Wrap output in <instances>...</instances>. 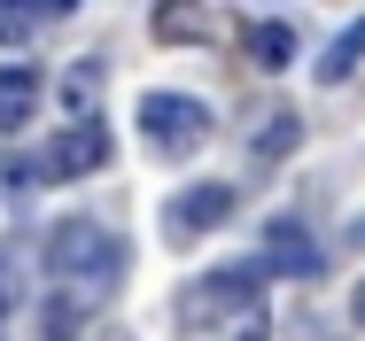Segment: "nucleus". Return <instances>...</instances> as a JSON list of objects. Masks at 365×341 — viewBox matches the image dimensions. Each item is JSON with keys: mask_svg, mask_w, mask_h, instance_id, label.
<instances>
[{"mask_svg": "<svg viewBox=\"0 0 365 341\" xmlns=\"http://www.w3.org/2000/svg\"><path fill=\"white\" fill-rule=\"evenodd\" d=\"M295 140H303V117H295V109H264V117H257V140H249V147H257V163H272V155H288Z\"/></svg>", "mask_w": 365, "mask_h": 341, "instance_id": "obj_10", "label": "nucleus"}, {"mask_svg": "<svg viewBox=\"0 0 365 341\" xmlns=\"http://www.w3.org/2000/svg\"><path fill=\"white\" fill-rule=\"evenodd\" d=\"M350 326H358V334H365V279H358V287H350Z\"/></svg>", "mask_w": 365, "mask_h": 341, "instance_id": "obj_13", "label": "nucleus"}, {"mask_svg": "<svg viewBox=\"0 0 365 341\" xmlns=\"http://www.w3.org/2000/svg\"><path fill=\"white\" fill-rule=\"evenodd\" d=\"M86 318H93V303H78V295H63V287H55L39 326H47V341H78V334H86Z\"/></svg>", "mask_w": 365, "mask_h": 341, "instance_id": "obj_11", "label": "nucleus"}, {"mask_svg": "<svg viewBox=\"0 0 365 341\" xmlns=\"http://www.w3.org/2000/svg\"><path fill=\"white\" fill-rule=\"evenodd\" d=\"M31 109H39V70H24V63H0V132L31 125Z\"/></svg>", "mask_w": 365, "mask_h": 341, "instance_id": "obj_7", "label": "nucleus"}, {"mask_svg": "<svg viewBox=\"0 0 365 341\" xmlns=\"http://www.w3.org/2000/svg\"><path fill=\"white\" fill-rule=\"evenodd\" d=\"M358 70H365V16L319 55V85H342V78H358Z\"/></svg>", "mask_w": 365, "mask_h": 341, "instance_id": "obj_8", "label": "nucleus"}, {"mask_svg": "<svg viewBox=\"0 0 365 341\" xmlns=\"http://www.w3.org/2000/svg\"><path fill=\"white\" fill-rule=\"evenodd\" d=\"M8 310H24V264H16V248H0V318Z\"/></svg>", "mask_w": 365, "mask_h": 341, "instance_id": "obj_12", "label": "nucleus"}, {"mask_svg": "<svg viewBox=\"0 0 365 341\" xmlns=\"http://www.w3.org/2000/svg\"><path fill=\"white\" fill-rule=\"evenodd\" d=\"M47 272H55V287L78 295V303H109V287L125 279V241L101 233L93 217H63V225L47 233Z\"/></svg>", "mask_w": 365, "mask_h": 341, "instance_id": "obj_1", "label": "nucleus"}, {"mask_svg": "<svg viewBox=\"0 0 365 341\" xmlns=\"http://www.w3.org/2000/svg\"><path fill=\"white\" fill-rule=\"evenodd\" d=\"M257 295H264V264H233V272L195 279V287L179 295V318H187V326H218L233 310H257Z\"/></svg>", "mask_w": 365, "mask_h": 341, "instance_id": "obj_2", "label": "nucleus"}, {"mask_svg": "<svg viewBox=\"0 0 365 341\" xmlns=\"http://www.w3.org/2000/svg\"><path fill=\"white\" fill-rule=\"evenodd\" d=\"M319 264H327V256H319V241H311V233H303L295 217H280V225L264 233V272H288V279H319Z\"/></svg>", "mask_w": 365, "mask_h": 341, "instance_id": "obj_6", "label": "nucleus"}, {"mask_svg": "<svg viewBox=\"0 0 365 341\" xmlns=\"http://www.w3.org/2000/svg\"><path fill=\"white\" fill-rule=\"evenodd\" d=\"M140 132H148L155 155H195V147L210 140V109L187 101V93H148L140 101Z\"/></svg>", "mask_w": 365, "mask_h": 341, "instance_id": "obj_3", "label": "nucleus"}, {"mask_svg": "<svg viewBox=\"0 0 365 341\" xmlns=\"http://www.w3.org/2000/svg\"><path fill=\"white\" fill-rule=\"evenodd\" d=\"M101 163H109V125L78 117L71 132L47 147V163H39V171H47V179H86V171H101Z\"/></svg>", "mask_w": 365, "mask_h": 341, "instance_id": "obj_5", "label": "nucleus"}, {"mask_svg": "<svg viewBox=\"0 0 365 341\" xmlns=\"http://www.w3.org/2000/svg\"><path fill=\"white\" fill-rule=\"evenodd\" d=\"M249 63L257 70H288L295 63V23H249Z\"/></svg>", "mask_w": 365, "mask_h": 341, "instance_id": "obj_9", "label": "nucleus"}, {"mask_svg": "<svg viewBox=\"0 0 365 341\" xmlns=\"http://www.w3.org/2000/svg\"><path fill=\"white\" fill-rule=\"evenodd\" d=\"M241 341H264V334H257V326H249V334H241Z\"/></svg>", "mask_w": 365, "mask_h": 341, "instance_id": "obj_15", "label": "nucleus"}, {"mask_svg": "<svg viewBox=\"0 0 365 341\" xmlns=\"http://www.w3.org/2000/svg\"><path fill=\"white\" fill-rule=\"evenodd\" d=\"M233 202H241V194H233L225 179H202V187H187L179 202L163 209V233H171V241H195V233L225 225V217H233Z\"/></svg>", "mask_w": 365, "mask_h": 341, "instance_id": "obj_4", "label": "nucleus"}, {"mask_svg": "<svg viewBox=\"0 0 365 341\" xmlns=\"http://www.w3.org/2000/svg\"><path fill=\"white\" fill-rule=\"evenodd\" d=\"M303 341H334V334H319V326H303Z\"/></svg>", "mask_w": 365, "mask_h": 341, "instance_id": "obj_14", "label": "nucleus"}]
</instances>
